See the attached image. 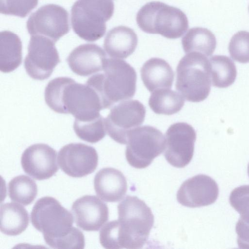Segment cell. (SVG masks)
I'll return each instance as SVG.
<instances>
[{
	"label": "cell",
	"mask_w": 249,
	"mask_h": 249,
	"mask_svg": "<svg viewBox=\"0 0 249 249\" xmlns=\"http://www.w3.org/2000/svg\"><path fill=\"white\" fill-rule=\"evenodd\" d=\"M107 58L103 49L95 44H84L73 49L67 61L77 75L88 76L102 71Z\"/></svg>",
	"instance_id": "obj_17"
},
{
	"label": "cell",
	"mask_w": 249,
	"mask_h": 249,
	"mask_svg": "<svg viewBox=\"0 0 249 249\" xmlns=\"http://www.w3.org/2000/svg\"><path fill=\"white\" fill-rule=\"evenodd\" d=\"M142 81L150 92L172 87L174 73L170 65L164 59L153 57L148 59L141 70Z\"/></svg>",
	"instance_id": "obj_20"
},
{
	"label": "cell",
	"mask_w": 249,
	"mask_h": 249,
	"mask_svg": "<svg viewBox=\"0 0 249 249\" xmlns=\"http://www.w3.org/2000/svg\"><path fill=\"white\" fill-rule=\"evenodd\" d=\"M0 229L7 235L20 234L27 228L29 222L28 212L20 204L6 203L0 206Z\"/></svg>",
	"instance_id": "obj_21"
},
{
	"label": "cell",
	"mask_w": 249,
	"mask_h": 249,
	"mask_svg": "<svg viewBox=\"0 0 249 249\" xmlns=\"http://www.w3.org/2000/svg\"><path fill=\"white\" fill-rule=\"evenodd\" d=\"M125 155L127 161L137 169L148 167L164 150L165 139L157 128L150 125L136 127L129 132Z\"/></svg>",
	"instance_id": "obj_8"
},
{
	"label": "cell",
	"mask_w": 249,
	"mask_h": 249,
	"mask_svg": "<svg viewBox=\"0 0 249 249\" xmlns=\"http://www.w3.org/2000/svg\"><path fill=\"white\" fill-rule=\"evenodd\" d=\"M235 231L237 235V242L239 248L249 249V225L239 218L236 224Z\"/></svg>",
	"instance_id": "obj_31"
},
{
	"label": "cell",
	"mask_w": 249,
	"mask_h": 249,
	"mask_svg": "<svg viewBox=\"0 0 249 249\" xmlns=\"http://www.w3.org/2000/svg\"><path fill=\"white\" fill-rule=\"evenodd\" d=\"M103 73L89 78L86 84L99 96L103 109L132 98L136 90L137 74L134 69L124 60L107 58Z\"/></svg>",
	"instance_id": "obj_4"
},
{
	"label": "cell",
	"mask_w": 249,
	"mask_h": 249,
	"mask_svg": "<svg viewBox=\"0 0 249 249\" xmlns=\"http://www.w3.org/2000/svg\"><path fill=\"white\" fill-rule=\"evenodd\" d=\"M184 101V98L180 93L170 88H165L152 92L148 104L155 113L170 115L182 109Z\"/></svg>",
	"instance_id": "obj_24"
},
{
	"label": "cell",
	"mask_w": 249,
	"mask_h": 249,
	"mask_svg": "<svg viewBox=\"0 0 249 249\" xmlns=\"http://www.w3.org/2000/svg\"><path fill=\"white\" fill-rule=\"evenodd\" d=\"M54 42L41 36H31L28 53L24 59L25 69L30 77L43 80L48 78L60 60Z\"/></svg>",
	"instance_id": "obj_10"
},
{
	"label": "cell",
	"mask_w": 249,
	"mask_h": 249,
	"mask_svg": "<svg viewBox=\"0 0 249 249\" xmlns=\"http://www.w3.org/2000/svg\"><path fill=\"white\" fill-rule=\"evenodd\" d=\"M57 152L45 143L29 146L23 152L21 164L24 172L39 180L48 179L57 172Z\"/></svg>",
	"instance_id": "obj_15"
},
{
	"label": "cell",
	"mask_w": 249,
	"mask_h": 249,
	"mask_svg": "<svg viewBox=\"0 0 249 249\" xmlns=\"http://www.w3.org/2000/svg\"><path fill=\"white\" fill-rule=\"evenodd\" d=\"M26 27L31 36H43L55 43L70 30L69 14L59 5H45L30 15Z\"/></svg>",
	"instance_id": "obj_11"
},
{
	"label": "cell",
	"mask_w": 249,
	"mask_h": 249,
	"mask_svg": "<svg viewBox=\"0 0 249 249\" xmlns=\"http://www.w3.org/2000/svg\"><path fill=\"white\" fill-rule=\"evenodd\" d=\"M31 221L42 233L45 243L54 249H84L83 232L73 227V217L55 198L44 196L38 199L31 213Z\"/></svg>",
	"instance_id": "obj_2"
},
{
	"label": "cell",
	"mask_w": 249,
	"mask_h": 249,
	"mask_svg": "<svg viewBox=\"0 0 249 249\" xmlns=\"http://www.w3.org/2000/svg\"><path fill=\"white\" fill-rule=\"evenodd\" d=\"M213 86L226 88L231 85L237 76L235 65L227 56L215 55L209 59Z\"/></svg>",
	"instance_id": "obj_25"
},
{
	"label": "cell",
	"mask_w": 249,
	"mask_h": 249,
	"mask_svg": "<svg viewBox=\"0 0 249 249\" xmlns=\"http://www.w3.org/2000/svg\"><path fill=\"white\" fill-rule=\"evenodd\" d=\"M138 36L134 31L125 26H119L110 30L104 42V48L111 58L124 59L135 51Z\"/></svg>",
	"instance_id": "obj_19"
},
{
	"label": "cell",
	"mask_w": 249,
	"mask_h": 249,
	"mask_svg": "<svg viewBox=\"0 0 249 249\" xmlns=\"http://www.w3.org/2000/svg\"></svg>",
	"instance_id": "obj_33"
},
{
	"label": "cell",
	"mask_w": 249,
	"mask_h": 249,
	"mask_svg": "<svg viewBox=\"0 0 249 249\" xmlns=\"http://www.w3.org/2000/svg\"><path fill=\"white\" fill-rule=\"evenodd\" d=\"M114 9L113 0H77L71 9L73 32L87 41L99 39L106 33V22Z\"/></svg>",
	"instance_id": "obj_7"
},
{
	"label": "cell",
	"mask_w": 249,
	"mask_h": 249,
	"mask_svg": "<svg viewBox=\"0 0 249 249\" xmlns=\"http://www.w3.org/2000/svg\"><path fill=\"white\" fill-rule=\"evenodd\" d=\"M229 202L240 215L239 219L249 225V185L234 189L230 194Z\"/></svg>",
	"instance_id": "obj_29"
},
{
	"label": "cell",
	"mask_w": 249,
	"mask_h": 249,
	"mask_svg": "<svg viewBox=\"0 0 249 249\" xmlns=\"http://www.w3.org/2000/svg\"><path fill=\"white\" fill-rule=\"evenodd\" d=\"M176 89L187 101L206 99L212 85L211 66L206 56L198 53H187L177 68Z\"/></svg>",
	"instance_id": "obj_5"
},
{
	"label": "cell",
	"mask_w": 249,
	"mask_h": 249,
	"mask_svg": "<svg viewBox=\"0 0 249 249\" xmlns=\"http://www.w3.org/2000/svg\"><path fill=\"white\" fill-rule=\"evenodd\" d=\"M136 21L144 32L169 39L179 38L189 27L187 17L181 10L158 1L144 5L137 14Z\"/></svg>",
	"instance_id": "obj_6"
},
{
	"label": "cell",
	"mask_w": 249,
	"mask_h": 249,
	"mask_svg": "<svg viewBox=\"0 0 249 249\" xmlns=\"http://www.w3.org/2000/svg\"><path fill=\"white\" fill-rule=\"evenodd\" d=\"M8 193L12 201L27 206L32 203L36 197L37 186L31 178L21 175L9 181Z\"/></svg>",
	"instance_id": "obj_26"
},
{
	"label": "cell",
	"mask_w": 249,
	"mask_h": 249,
	"mask_svg": "<svg viewBox=\"0 0 249 249\" xmlns=\"http://www.w3.org/2000/svg\"><path fill=\"white\" fill-rule=\"evenodd\" d=\"M94 188L97 196L106 202L120 201L127 189L126 178L119 170L111 167L100 170L94 178Z\"/></svg>",
	"instance_id": "obj_18"
},
{
	"label": "cell",
	"mask_w": 249,
	"mask_h": 249,
	"mask_svg": "<svg viewBox=\"0 0 249 249\" xmlns=\"http://www.w3.org/2000/svg\"><path fill=\"white\" fill-rule=\"evenodd\" d=\"M144 105L137 100H126L114 105L105 118L106 132L114 141L127 143L128 133L141 125L145 116Z\"/></svg>",
	"instance_id": "obj_9"
},
{
	"label": "cell",
	"mask_w": 249,
	"mask_h": 249,
	"mask_svg": "<svg viewBox=\"0 0 249 249\" xmlns=\"http://www.w3.org/2000/svg\"><path fill=\"white\" fill-rule=\"evenodd\" d=\"M248 176L249 177V163L248 165Z\"/></svg>",
	"instance_id": "obj_32"
},
{
	"label": "cell",
	"mask_w": 249,
	"mask_h": 249,
	"mask_svg": "<svg viewBox=\"0 0 249 249\" xmlns=\"http://www.w3.org/2000/svg\"><path fill=\"white\" fill-rule=\"evenodd\" d=\"M164 156L174 167L183 168L191 161L194 152L196 132L190 124L178 122L171 124L165 136Z\"/></svg>",
	"instance_id": "obj_12"
},
{
	"label": "cell",
	"mask_w": 249,
	"mask_h": 249,
	"mask_svg": "<svg viewBox=\"0 0 249 249\" xmlns=\"http://www.w3.org/2000/svg\"><path fill=\"white\" fill-rule=\"evenodd\" d=\"M22 42L19 36L9 31L0 35V70L7 73L16 70L22 62Z\"/></svg>",
	"instance_id": "obj_22"
},
{
	"label": "cell",
	"mask_w": 249,
	"mask_h": 249,
	"mask_svg": "<svg viewBox=\"0 0 249 249\" xmlns=\"http://www.w3.org/2000/svg\"><path fill=\"white\" fill-rule=\"evenodd\" d=\"M71 211L77 226L86 231H98L108 220L107 205L95 196L86 195L72 204Z\"/></svg>",
	"instance_id": "obj_16"
},
{
	"label": "cell",
	"mask_w": 249,
	"mask_h": 249,
	"mask_svg": "<svg viewBox=\"0 0 249 249\" xmlns=\"http://www.w3.org/2000/svg\"><path fill=\"white\" fill-rule=\"evenodd\" d=\"M44 97L46 104L54 112L71 114L80 121L99 117L103 109L99 96L91 87L67 77L50 81L45 89Z\"/></svg>",
	"instance_id": "obj_3"
},
{
	"label": "cell",
	"mask_w": 249,
	"mask_h": 249,
	"mask_svg": "<svg viewBox=\"0 0 249 249\" xmlns=\"http://www.w3.org/2000/svg\"><path fill=\"white\" fill-rule=\"evenodd\" d=\"M0 13L26 17L37 5L38 0H0Z\"/></svg>",
	"instance_id": "obj_30"
},
{
	"label": "cell",
	"mask_w": 249,
	"mask_h": 249,
	"mask_svg": "<svg viewBox=\"0 0 249 249\" xmlns=\"http://www.w3.org/2000/svg\"><path fill=\"white\" fill-rule=\"evenodd\" d=\"M181 43L186 53L196 52L206 56H211L216 46L214 34L206 28L199 27L190 29L182 37Z\"/></svg>",
	"instance_id": "obj_23"
},
{
	"label": "cell",
	"mask_w": 249,
	"mask_h": 249,
	"mask_svg": "<svg viewBox=\"0 0 249 249\" xmlns=\"http://www.w3.org/2000/svg\"><path fill=\"white\" fill-rule=\"evenodd\" d=\"M229 53L235 61L249 62V32L240 31L231 38L228 47Z\"/></svg>",
	"instance_id": "obj_28"
},
{
	"label": "cell",
	"mask_w": 249,
	"mask_h": 249,
	"mask_svg": "<svg viewBox=\"0 0 249 249\" xmlns=\"http://www.w3.org/2000/svg\"><path fill=\"white\" fill-rule=\"evenodd\" d=\"M73 129L80 139L91 143L101 141L106 134L105 118L101 115L87 121L75 120Z\"/></svg>",
	"instance_id": "obj_27"
},
{
	"label": "cell",
	"mask_w": 249,
	"mask_h": 249,
	"mask_svg": "<svg viewBox=\"0 0 249 249\" xmlns=\"http://www.w3.org/2000/svg\"><path fill=\"white\" fill-rule=\"evenodd\" d=\"M57 162L61 169L67 175L81 178L95 170L98 155L92 146L82 143H71L60 149Z\"/></svg>",
	"instance_id": "obj_13"
},
{
	"label": "cell",
	"mask_w": 249,
	"mask_h": 249,
	"mask_svg": "<svg viewBox=\"0 0 249 249\" xmlns=\"http://www.w3.org/2000/svg\"><path fill=\"white\" fill-rule=\"evenodd\" d=\"M218 195L216 181L207 175L198 174L183 182L177 192V199L184 206L197 208L213 204Z\"/></svg>",
	"instance_id": "obj_14"
},
{
	"label": "cell",
	"mask_w": 249,
	"mask_h": 249,
	"mask_svg": "<svg viewBox=\"0 0 249 249\" xmlns=\"http://www.w3.org/2000/svg\"><path fill=\"white\" fill-rule=\"evenodd\" d=\"M118 220L107 223L100 230L99 240L107 249L142 248L154 221L151 209L135 196H126L118 205Z\"/></svg>",
	"instance_id": "obj_1"
}]
</instances>
